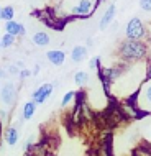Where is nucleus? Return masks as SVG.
<instances>
[{"label": "nucleus", "instance_id": "obj_5", "mask_svg": "<svg viewBox=\"0 0 151 156\" xmlns=\"http://www.w3.org/2000/svg\"><path fill=\"white\" fill-rule=\"evenodd\" d=\"M90 12H92V2L90 0H79L77 5L72 8V13L76 16H84V18L89 16Z\"/></svg>", "mask_w": 151, "mask_h": 156}, {"label": "nucleus", "instance_id": "obj_20", "mask_svg": "<svg viewBox=\"0 0 151 156\" xmlns=\"http://www.w3.org/2000/svg\"><path fill=\"white\" fill-rule=\"evenodd\" d=\"M76 97V92L72 90H69V92H66L64 95H62V100H61V107H68V105L72 102V99Z\"/></svg>", "mask_w": 151, "mask_h": 156}, {"label": "nucleus", "instance_id": "obj_24", "mask_svg": "<svg viewBox=\"0 0 151 156\" xmlns=\"http://www.w3.org/2000/svg\"><path fill=\"white\" fill-rule=\"evenodd\" d=\"M8 73H10V74H13V76H18V74H20L18 66H10V67H8Z\"/></svg>", "mask_w": 151, "mask_h": 156}, {"label": "nucleus", "instance_id": "obj_8", "mask_svg": "<svg viewBox=\"0 0 151 156\" xmlns=\"http://www.w3.org/2000/svg\"><path fill=\"white\" fill-rule=\"evenodd\" d=\"M140 102L145 110H151V82L140 90Z\"/></svg>", "mask_w": 151, "mask_h": 156}, {"label": "nucleus", "instance_id": "obj_11", "mask_svg": "<svg viewBox=\"0 0 151 156\" xmlns=\"http://www.w3.org/2000/svg\"><path fill=\"white\" fill-rule=\"evenodd\" d=\"M18 138H20V132H18V128H16L15 125L8 126L7 132H5V141H7V145L15 146L16 143H18Z\"/></svg>", "mask_w": 151, "mask_h": 156}, {"label": "nucleus", "instance_id": "obj_13", "mask_svg": "<svg viewBox=\"0 0 151 156\" xmlns=\"http://www.w3.org/2000/svg\"><path fill=\"white\" fill-rule=\"evenodd\" d=\"M31 40L36 46H46V44H49V41H51V36H49L46 31H36L35 35L31 36Z\"/></svg>", "mask_w": 151, "mask_h": 156}, {"label": "nucleus", "instance_id": "obj_9", "mask_svg": "<svg viewBox=\"0 0 151 156\" xmlns=\"http://www.w3.org/2000/svg\"><path fill=\"white\" fill-rule=\"evenodd\" d=\"M100 76H102V79L105 82H112V81H115V79H118L120 69L118 67H102V69H100Z\"/></svg>", "mask_w": 151, "mask_h": 156}, {"label": "nucleus", "instance_id": "obj_27", "mask_svg": "<svg viewBox=\"0 0 151 156\" xmlns=\"http://www.w3.org/2000/svg\"><path fill=\"white\" fill-rule=\"evenodd\" d=\"M146 81H151V64L148 67V73H146Z\"/></svg>", "mask_w": 151, "mask_h": 156}, {"label": "nucleus", "instance_id": "obj_31", "mask_svg": "<svg viewBox=\"0 0 151 156\" xmlns=\"http://www.w3.org/2000/svg\"><path fill=\"white\" fill-rule=\"evenodd\" d=\"M0 48H2V44H0Z\"/></svg>", "mask_w": 151, "mask_h": 156}, {"label": "nucleus", "instance_id": "obj_26", "mask_svg": "<svg viewBox=\"0 0 151 156\" xmlns=\"http://www.w3.org/2000/svg\"><path fill=\"white\" fill-rule=\"evenodd\" d=\"M7 117H8V115H7V112H5V110H0V123H2V122H5V120H7Z\"/></svg>", "mask_w": 151, "mask_h": 156}, {"label": "nucleus", "instance_id": "obj_29", "mask_svg": "<svg viewBox=\"0 0 151 156\" xmlns=\"http://www.w3.org/2000/svg\"><path fill=\"white\" fill-rule=\"evenodd\" d=\"M0 132H2V123H0Z\"/></svg>", "mask_w": 151, "mask_h": 156}, {"label": "nucleus", "instance_id": "obj_6", "mask_svg": "<svg viewBox=\"0 0 151 156\" xmlns=\"http://www.w3.org/2000/svg\"><path fill=\"white\" fill-rule=\"evenodd\" d=\"M5 33H8L12 36H25L26 30H25V27L22 23L12 20V22H5Z\"/></svg>", "mask_w": 151, "mask_h": 156}, {"label": "nucleus", "instance_id": "obj_10", "mask_svg": "<svg viewBox=\"0 0 151 156\" xmlns=\"http://www.w3.org/2000/svg\"><path fill=\"white\" fill-rule=\"evenodd\" d=\"M113 16H115V5H108L107 10L104 12L102 18H100V30H105V28L110 25V22L113 20Z\"/></svg>", "mask_w": 151, "mask_h": 156}, {"label": "nucleus", "instance_id": "obj_18", "mask_svg": "<svg viewBox=\"0 0 151 156\" xmlns=\"http://www.w3.org/2000/svg\"><path fill=\"white\" fill-rule=\"evenodd\" d=\"M132 156H151V148L148 145H141V146H138V148L133 151Z\"/></svg>", "mask_w": 151, "mask_h": 156}, {"label": "nucleus", "instance_id": "obj_1", "mask_svg": "<svg viewBox=\"0 0 151 156\" xmlns=\"http://www.w3.org/2000/svg\"><path fill=\"white\" fill-rule=\"evenodd\" d=\"M146 53H148V48L141 41L125 40L120 44V56L127 61H140L146 56Z\"/></svg>", "mask_w": 151, "mask_h": 156}, {"label": "nucleus", "instance_id": "obj_25", "mask_svg": "<svg viewBox=\"0 0 151 156\" xmlns=\"http://www.w3.org/2000/svg\"><path fill=\"white\" fill-rule=\"evenodd\" d=\"M97 156H110V153H108V150H105V146H102V148L97 151Z\"/></svg>", "mask_w": 151, "mask_h": 156}, {"label": "nucleus", "instance_id": "obj_22", "mask_svg": "<svg viewBox=\"0 0 151 156\" xmlns=\"http://www.w3.org/2000/svg\"><path fill=\"white\" fill-rule=\"evenodd\" d=\"M30 76H31V71L30 69H20L18 77L22 79V81H23V79H26V77H30Z\"/></svg>", "mask_w": 151, "mask_h": 156}, {"label": "nucleus", "instance_id": "obj_23", "mask_svg": "<svg viewBox=\"0 0 151 156\" xmlns=\"http://www.w3.org/2000/svg\"><path fill=\"white\" fill-rule=\"evenodd\" d=\"M99 58H94V59H90V62H89V67L90 69H95V67H99Z\"/></svg>", "mask_w": 151, "mask_h": 156}, {"label": "nucleus", "instance_id": "obj_2", "mask_svg": "<svg viewBox=\"0 0 151 156\" xmlns=\"http://www.w3.org/2000/svg\"><path fill=\"white\" fill-rule=\"evenodd\" d=\"M145 25L138 16H133L132 20L127 23V28H125V36L127 40H132V41H141L145 38Z\"/></svg>", "mask_w": 151, "mask_h": 156}, {"label": "nucleus", "instance_id": "obj_17", "mask_svg": "<svg viewBox=\"0 0 151 156\" xmlns=\"http://www.w3.org/2000/svg\"><path fill=\"white\" fill-rule=\"evenodd\" d=\"M87 81H89V76H87V73H84V71H79V73L74 74V82L79 87H84L87 84Z\"/></svg>", "mask_w": 151, "mask_h": 156}, {"label": "nucleus", "instance_id": "obj_19", "mask_svg": "<svg viewBox=\"0 0 151 156\" xmlns=\"http://www.w3.org/2000/svg\"><path fill=\"white\" fill-rule=\"evenodd\" d=\"M13 43H15V36L8 35V33H5V35L0 38V44H2V48H10Z\"/></svg>", "mask_w": 151, "mask_h": 156}, {"label": "nucleus", "instance_id": "obj_28", "mask_svg": "<svg viewBox=\"0 0 151 156\" xmlns=\"http://www.w3.org/2000/svg\"><path fill=\"white\" fill-rule=\"evenodd\" d=\"M2 77H7V73L2 69V67H0V79H2Z\"/></svg>", "mask_w": 151, "mask_h": 156}, {"label": "nucleus", "instance_id": "obj_30", "mask_svg": "<svg viewBox=\"0 0 151 156\" xmlns=\"http://www.w3.org/2000/svg\"><path fill=\"white\" fill-rule=\"evenodd\" d=\"M0 10H2V7H0Z\"/></svg>", "mask_w": 151, "mask_h": 156}, {"label": "nucleus", "instance_id": "obj_15", "mask_svg": "<svg viewBox=\"0 0 151 156\" xmlns=\"http://www.w3.org/2000/svg\"><path fill=\"white\" fill-rule=\"evenodd\" d=\"M35 112H36V104L33 102V100H31V102H25V105H23V112H22L23 120H30V119H33Z\"/></svg>", "mask_w": 151, "mask_h": 156}, {"label": "nucleus", "instance_id": "obj_14", "mask_svg": "<svg viewBox=\"0 0 151 156\" xmlns=\"http://www.w3.org/2000/svg\"><path fill=\"white\" fill-rule=\"evenodd\" d=\"M120 112H121L123 117H128V119H138V117L141 115L140 110H138L135 105H132V104H125L123 107L120 108Z\"/></svg>", "mask_w": 151, "mask_h": 156}, {"label": "nucleus", "instance_id": "obj_21", "mask_svg": "<svg viewBox=\"0 0 151 156\" xmlns=\"http://www.w3.org/2000/svg\"><path fill=\"white\" fill-rule=\"evenodd\" d=\"M140 8L143 12L151 13V0H140Z\"/></svg>", "mask_w": 151, "mask_h": 156}, {"label": "nucleus", "instance_id": "obj_4", "mask_svg": "<svg viewBox=\"0 0 151 156\" xmlns=\"http://www.w3.org/2000/svg\"><path fill=\"white\" fill-rule=\"evenodd\" d=\"M53 84H43V86H40L38 89L33 92V102H35L36 105H40V104H43V102H46V100L51 97V94H53Z\"/></svg>", "mask_w": 151, "mask_h": 156}, {"label": "nucleus", "instance_id": "obj_16", "mask_svg": "<svg viewBox=\"0 0 151 156\" xmlns=\"http://www.w3.org/2000/svg\"><path fill=\"white\" fill-rule=\"evenodd\" d=\"M13 15H15V8L12 5H7L0 10V20H3V22H12Z\"/></svg>", "mask_w": 151, "mask_h": 156}, {"label": "nucleus", "instance_id": "obj_12", "mask_svg": "<svg viewBox=\"0 0 151 156\" xmlns=\"http://www.w3.org/2000/svg\"><path fill=\"white\" fill-rule=\"evenodd\" d=\"M87 56V48L86 46H74L71 51V59L74 62H81L82 59H86Z\"/></svg>", "mask_w": 151, "mask_h": 156}, {"label": "nucleus", "instance_id": "obj_7", "mask_svg": "<svg viewBox=\"0 0 151 156\" xmlns=\"http://www.w3.org/2000/svg\"><path fill=\"white\" fill-rule=\"evenodd\" d=\"M46 58H48V61L51 62V64L62 66L66 61V53L62 51V49H51V51L46 53Z\"/></svg>", "mask_w": 151, "mask_h": 156}, {"label": "nucleus", "instance_id": "obj_3", "mask_svg": "<svg viewBox=\"0 0 151 156\" xmlns=\"http://www.w3.org/2000/svg\"><path fill=\"white\" fill-rule=\"evenodd\" d=\"M16 99V87L13 82H7L3 87H0V100L5 105H13Z\"/></svg>", "mask_w": 151, "mask_h": 156}]
</instances>
